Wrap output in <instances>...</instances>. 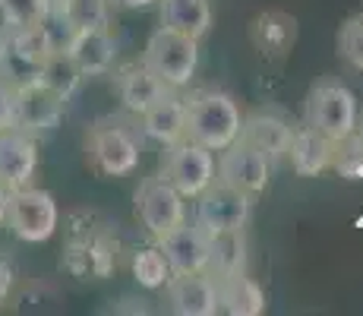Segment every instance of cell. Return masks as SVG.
<instances>
[{
	"label": "cell",
	"mask_w": 363,
	"mask_h": 316,
	"mask_svg": "<svg viewBox=\"0 0 363 316\" xmlns=\"http://www.w3.org/2000/svg\"><path fill=\"white\" fill-rule=\"evenodd\" d=\"M143 130L139 117L133 114H111L89 126L86 133V158L99 178H130L143 161Z\"/></svg>",
	"instance_id": "obj_1"
},
{
	"label": "cell",
	"mask_w": 363,
	"mask_h": 316,
	"mask_svg": "<svg viewBox=\"0 0 363 316\" xmlns=\"http://www.w3.org/2000/svg\"><path fill=\"white\" fill-rule=\"evenodd\" d=\"M184 117H186V139L221 152L240 136L243 111L240 102L225 89H193L184 95Z\"/></svg>",
	"instance_id": "obj_2"
},
{
	"label": "cell",
	"mask_w": 363,
	"mask_h": 316,
	"mask_svg": "<svg viewBox=\"0 0 363 316\" xmlns=\"http://www.w3.org/2000/svg\"><path fill=\"white\" fill-rule=\"evenodd\" d=\"M86 224L69 228V241L64 250V269L82 282H101L117 266V241L111 237L108 224H101L92 212H82Z\"/></svg>",
	"instance_id": "obj_3"
},
{
	"label": "cell",
	"mask_w": 363,
	"mask_h": 316,
	"mask_svg": "<svg viewBox=\"0 0 363 316\" xmlns=\"http://www.w3.org/2000/svg\"><path fill=\"white\" fill-rule=\"evenodd\" d=\"M357 95L345 86L341 80H316L306 92L303 102V124L323 133L329 143L351 136L357 130Z\"/></svg>",
	"instance_id": "obj_4"
},
{
	"label": "cell",
	"mask_w": 363,
	"mask_h": 316,
	"mask_svg": "<svg viewBox=\"0 0 363 316\" xmlns=\"http://www.w3.org/2000/svg\"><path fill=\"white\" fill-rule=\"evenodd\" d=\"M145 67L164 82L167 89L180 92L193 82L199 67V41L190 38L184 32H174V29H155L145 41V51L143 58Z\"/></svg>",
	"instance_id": "obj_5"
},
{
	"label": "cell",
	"mask_w": 363,
	"mask_h": 316,
	"mask_svg": "<svg viewBox=\"0 0 363 316\" xmlns=\"http://www.w3.org/2000/svg\"><path fill=\"white\" fill-rule=\"evenodd\" d=\"M60 206L48 190L41 187H19L10 190V212H6V228L23 244H48L57 234Z\"/></svg>",
	"instance_id": "obj_6"
},
{
	"label": "cell",
	"mask_w": 363,
	"mask_h": 316,
	"mask_svg": "<svg viewBox=\"0 0 363 316\" xmlns=\"http://www.w3.org/2000/svg\"><path fill=\"white\" fill-rule=\"evenodd\" d=\"M158 178H164L184 200H196L202 190L215 180V152L186 136L177 139V143L164 146Z\"/></svg>",
	"instance_id": "obj_7"
},
{
	"label": "cell",
	"mask_w": 363,
	"mask_h": 316,
	"mask_svg": "<svg viewBox=\"0 0 363 316\" xmlns=\"http://www.w3.org/2000/svg\"><path fill=\"white\" fill-rule=\"evenodd\" d=\"M133 209H136V219L143 222V228L149 231V237L155 244L186 222V200L164 178H158V174L155 178H145L136 187Z\"/></svg>",
	"instance_id": "obj_8"
},
{
	"label": "cell",
	"mask_w": 363,
	"mask_h": 316,
	"mask_svg": "<svg viewBox=\"0 0 363 316\" xmlns=\"http://www.w3.org/2000/svg\"><path fill=\"white\" fill-rule=\"evenodd\" d=\"M272 168L275 165L259 149L243 143L240 136L231 146H225L221 152H215V180L240 190V193L253 196V200L265 193V187L272 180Z\"/></svg>",
	"instance_id": "obj_9"
},
{
	"label": "cell",
	"mask_w": 363,
	"mask_h": 316,
	"mask_svg": "<svg viewBox=\"0 0 363 316\" xmlns=\"http://www.w3.org/2000/svg\"><path fill=\"white\" fill-rule=\"evenodd\" d=\"M250 215H253V196L221 184V180H212L196 196V219L193 222L212 237V234H225V231L247 228Z\"/></svg>",
	"instance_id": "obj_10"
},
{
	"label": "cell",
	"mask_w": 363,
	"mask_h": 316,
	"mask_svg": "<svg viewBox=\"0 0 363 316\" xmlns=\"http://www.w3.org/2000/svg\"><path fill=\"white\" fill-rule=\"evenodd\" d=\"M67 114V102L60 95H54L51 89H45L41 82H19L13 86V126L32 136L57 130L60 121Z\"/></svg>",
	"instance_id": "obj_11"
},
{
	"label": "cell",
	"mask_w": 363,
	"mask_h": 316,
	"mask_svg": "<svg viewBox=\"0 0 363 316\" xmlns=\"http://www.w3.org/2000/svg\"><path fill=\"white\" fill-rule=\"evenodd\" d=\"M48 54L51 51H48V41L38 26H26V29H4L0 26V76L10 80L13 86L35 80Z\"/></svg>",
	"instance_id": "obj_12"
},
{
	"label": "cell",
	"mask_w": 363,
	"mask_h": 316,
	"mask_svg": "<svg viewBox=\"0 0 363 316\" xmlns=\"http://www.w3.org/2000/svg\"><path fill=\"white\" fill-rule=\"evenodd\" d=\"M35 174H38V136L16 126L0 130V184L6 190H19L35 184Z\"/></svg>",
	"instance_id": "obj_13"
},
{
	"label": "cell",
	"mask_w": 363,
	"mask_h": 316,
	"mask_svg": "<svg viewBox=\"0 0 363 316\" xmlns=\"http://www.w3.org/2000/svg\"><path fill=\"white\" fill-rule=\"evenodd\" d=\"M114 92L121 98V108L127 111V114L139 117V114H145L152 104L162 102L167 92H174V89H167L143 60H130L114 70Z\"/></svg>",
	"instance_id": "obj_14"
},
{
	"label": "cell",
	"mask_w": 363,
	"mask_h": 316,
	"mask_svg": "<svg viewBox=\"0 0 363 316\" xmlns=\"http://www.w3.org/2000/svg\"><path fill=\"white\" fill-rule=\"evenodd\" d=\"M291 130L294 124L281 114V111H272V108H259V111H250L243 114L240 124V139L250 143L253 149H259L272 165L288 158V146H291Z\"/></svg>",
	"instance_id": "obj_15"
},
{
	"label": "cell",
	"mask_w": 363,
	"mask_h": 316,
	"mask_svg": "<svg viewBox=\"0 0 363 316\" xmlns=\"http://www.w3.org/2000/svg\"><path fill=\"white\" fill-rule=\"evenodd\" d=\"M164 304L177 316H215L218 313V291L208 272L171 276L164 282Z\"/></svg>",
	"instance_id": "obj_16"
},
{
	"label": "cell",
	"mask_w": 363,
	"mask_h": 316,
	"mask_svg": "<svg viewBox=\"0 0 363 316\" xmlns=\"http://www.w3.org/2000/svg\"><path fill=\"white\" fill-rule=\"evenodd\" d=\"M171 276H190L208 269V234L196 222H184L158 241Z\"/></svg>",
	"instance_id": "obj_17"
},
{
	"label": "cell",
	"mask_w": 363,
	"mask_h": 316,
	"mask_svg": "<svg viewBox=\"0 0 363 316\" xmlns=\"http://www.w3.org/2000/svg\"><path fill=\"white\" fill-rule=\"evenodd\" d=\"M297 41V19L284 10H265L250 23V45L265 60H281Z\"/></svg>",
	"instance_id": "obj_18"
},
{
	"label": "cell",
	"mask_w": 363,
	"mask_h": 316,
	"mask_svg": "<svg viewBox=\"0 0 363 316\" xmlns=\"http://www.w3.org/2000/svg\"><path fill=\"white\" fill-rule=\"evenodd\" d=\"M67 54L73 58V63L79 67V73L86 76H108L117 63V38L108 29H86L76 32V38L69 41Z\"/></svg>",
	"instance_id": "obj_19"
},
{
	"label": "cell",
	"mask_w": 363,
	"mask_h": 316,
	"mask_svg": "<svg viewBox=\"0 0 363 316\" xmlns=\"http://www.w3.org/2000/svg\"><path fill=\"white\" fill-rule=\"evenodd\" d=\"M332 146L323 133H316L306 124H294L291 130V146H288V158L291 168L300 178H319L323 171H329L332 165Z\"/></svg>",
	"instance_id": "obj_20"
},
{
	"label": "cell",
	"mask_w": 363,
	"mask_h": 316,
	"mask_svg": "<svg viewBox=\"0 0 363 316\" xmlns=\"http://www.w3.org/2000/svg\"><path fill=\"white\" fill-rule=\"evenodd\" d=\"M139 130L145 139L158 146H171L186 136V117H184V95L167 92L158 104H152L145 114H139Z\"/></svg>",
	"instance_id": "obj_21"
},
{
	"label": "cell",
	"mask_w": 363,
	"mask_h": 316,
	"mask_svg": "<svg viewBox=\"0 0 363 316\" xmlns=\"http://www.w3.org/2000/svg\"><path fill=\"white\" fill-rule=\"evenodd\" d=\"M208 276L212 278H231L250 272V244L247 228L225 231V234L208 237Z\"/></svg>",
	"instance_id": "obj_22"
},
{
	"label": "cell",
	"mask_w": 363,
	"mask_h": 316,
	"mask_svg": "<svg viewBox=\"0 0 363 316\" xmlns=\"http://www.w3.org/2000/svg\"><path fill=\"white\" fill-rule=\"evenodd\" d=\"M215 291H218V313L228 316H259L265 313V291L250 272L231 278H215Z\"/></svg>",
	"instance_id": "obj_23"
},
{
	"label": "cell",
	"mask_w": 363,
	"mask_h": 316,
	"mask_svg": "<svg viewBox=\"0 0 363 316\" xmlns=\"http://www.w3.org/2000/svg\"><path fill=\"white\" fill-rule=\"evenodd\" d=\"M162 4V26L174 32H184L202 41L212 32V4L208 0H158Z\"/></svg>",
	"instance_id": "obj_24"
},
{
	"label": "cell",
	"mask_w": 363,
	"mask_h": 316,
	"mask_svg": "<svg viewBox=\"0 0 363 316\" xmlns=\"http://www.w3.org/2000/svg\"><path fill=\"white\" fill-rule=\"evenodd\" d=\"M82 80L86 76L79 73V67L73 63L67 51H57V54H48L45 60H41L38 73H35V82H41L45 89H51L54 95H60L64 102H69L76 92H79Z\"/></svg>",
	"instance_id": "obj_25"
},
{
	"label": "cell",
	"mask_w": 363,
	"mask_h": 316,
	"mask_svg": "<svg viewBox=\"0 0 363 316\" xmlns=\"http://www.w3.org/2000/svg\"><path fill=\"white\" fill-rule=\"evenodd\" d=\"M64 16L73 23L76 32L86 29H108L111 26V0H57Z\"/></svg>",
	"instance_id": "obj_26"
},
{
	"label": "cell",
	"mask_w": 363,
	"mask_h": 316,
	"mask_svg": "<svg viewBox=\"0 0 363 316\" xmlns=\"http://www.w3.org/2000/svg\"><path fill=\"white\" fill-rule=\"evenodd\" d=\"M130 269H133V278H136L143 288H149V291H158V288H164V282L171 278V269H167V259L162 247H143L133 253L130 259Z\"/></svg>",
	"instance_id": "obj_27"
},
{
	"label": "cell",
	"mask_w": 363,
	"mask_h": 316,
	"mask_svg": "<svg viewBox=\"0 0 363 316\" xmlns=\"http://www.w3.org/2000/svg\"><path fill=\"white\" fill-rule=\"evenodd\" d=\"M54 0H0V26L4 29H26L38 26Z\"/></svg>",
	"instance_id": "obj_28"
},
{
	"label": "cell",
	"mask_w": 363,
	"mask_h": 316,
	"mask_svg": "<svg viewBox=\"0 0 363 316\" xmlns=\"http://www.w3.org/2000/svg\"><path fill=\"white\" fill-rule=\"evenodd\" d=\"M329 168L338 174V178H347V180L363 178V139L357 136V130L332 146V165Z\"/></svg>",
	"instance_id": "obj_29"
},
{
	"label": "cell",
	"mask_w": 363,
	"mask_h": 316,
	"mask_svg": "<svg viewBox=\"0 0 363 316\" xmlns=\"http://www.w3.org/2000/svg\"><path fill=\"white\" fill-rule=\"evenodd\" d=\"M338 54L351 70L363 73V13H354L345 19L338 32Z\"/></svg>",
	"instance_id": "obj_30"
},
{
	"label": "cell",
	"mask_w": 363,
	"mask_h": 316,
	"mask_svg": "<svg viewBox=\"0 0 363 316\" xmlns=\"http://www.w3.org/2000/svg\"><path fill=\"white\" fill-rule=\"evenodd\" d=\"M38 29L41 35H45V41H48V51L51 54H57V51H67L69 48V41L76 38V29H73V23L64 16V10L57 6V0H54V6L45 13V19L38 23Z\"/></svg>",
	"instance_id": "obj_31"
},
{
	"label": "cell",
	"mask_w": 363,
	"mask_h": 316,
	"mask_svg": "<svg viewBox=\"0 0 363 316\" xmlns=\"http://www.w3.org/2000/svg\"><path fill=\"white\" fill-rule=\"evenodd\" d=\"M13 288H16V266H13V259L6 253H0V304L10 300Z\"/></svg>",
	"instance_id": "obj_32"
},
{
	"label": "cell",
	"mask_w": 363,
	"mask_h": 316,
	"mask_svg": "<svg viewBox=\"0 0 363 316\" xmlns=\"http://www.w3.org/2000/svg\"><path fill=\"white\" fill-rule=\"evenodd\" d=\"M13 126V82L0 76V130Z\"/></svg>",
	"instance_id": "obj_33"
},
{
	"label": "cell",
	"mask_w": 363,
	"mask_h": 316,
	"mask_svg": "<svg viewBox=\"0 0 363 316\" xmlns=\"http://www.w3.org/2000/svg\"><path fill=\"white\" fill-rule=\"evenodd\" d=\"M114 313H152L149 300H136V298H121L114 304Z\"/></svg>",
	"instance_id": "obj_34"
},
{
	"label": "cell",
	"mask_w": 363,
	"mask_h": 316,
	"mask_svg": "<svg viewBox=\"0 0 363 316\" xmlns=\"http://www.w3.org/2000/svg\"><path fill=\"white\" fill-rule=\"evenodd\" d=\"M6 212H10V190L0 184V228H6Z\"/></svg>",
	"instance_id": "obj_35"
},
{
	"label": "cell",
	"mask_w": 363,
	"mask_h": 316,
	"mask_svg": "<svg viewBox=\"0 0 363 316\" xmlns=\"http://www.w3.org/2000/svg\"><path fill=\"white\" fill-rule=\"evenodd\" d=\"M114 6H123V10H143V6H152L155 0H111Z\"/></svg>",
	"instance_id": "obj_36"
},
{
	"label": "cell",
	"mask_w": 363,
	"mask_h": 316,
	"mask_svg": "<svg viewBox=\"0 0 363 316\" xmlns=\"http://www.w3.org/2000/svg\"><path fill=\"white\" fill-rule=\"evenodd\" d=\"M357 136L363 139V117H357Z\"/></svg>",
	"instance_id": "obj_37"
}]
</instances>
